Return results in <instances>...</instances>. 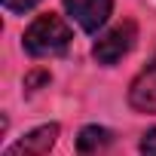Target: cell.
<instances>
[{
    "mask_svg": "<svg viewBox=\"0 0 156 156\" xmlns=\"http://www.w3.org/2000/svg\"><path fill=\"white\" fill-rule=\"evenodd\" d=\"M61 3L86 34H98V28H104L113 12V0H61Z\"/></svg>",
    "mask_w": 156,
    "mask_h": 156,
    "instance_id": "cell-3",
    "label": "cell"
},
{
    "mask_svg": "<svg viewBox=\"0 0 156 156\" xmlns=\"http://www.w3.org/2000/svg\"><path fill=\"white\" fill-rule=\"evenodd\" d=\"M3 3V9L6 12H12V16H25V12H31L40 0H0Z\"/></svg>",
    "mask_w": 156,
    "mask_h": 156,
    "instance_id": "cell-7",
    "label": "cell"
},
{
    "mask_svg": "<svg viewBox=\"0 0 156 156\" xmlns=\"http://www.w3.org/2000/svg\"><path fill=\"white\" fill-rule=\"evenodd\" d=\"M141 156H156V129H150L144 138H141Z\"/></svg>",
    "mask_w": 156,
    "mask_h": 156,
    "instance_id": "cell-8",
    "label": "cell"
},
{
    "mask_svg": "<svg viewBox=\"0 0 156 156\" xmlns=\"http://www.w3.org/2000/svg\"><path fill=\"white\" fill-rule=\"evenodd\" d=\"M135 40H138V25L132 22V19H126L122 25H116V28H110L104 37H98V43L92 46V58L98 61V64H116L122 55H129L132 52V46H135Z\"/></svg>",
    "mask_w": 156,
    "mask_h": 156,
    "instance_id": "cell-2",
    "label": "cell"
},
{
    "mask_svg": "<svg viewBox=\"0 0 156 156\" xmlns=\"http://www.w3.org/2000/svg\"><path fill=\"white\" fill-rule=\"evenodd\" d=\"M129 104L138 113H156V52L129 86Z\"/></svg>",
    "mask_w": 156,
    "mask_h": 156,
    "instance_id": "cell-5",
    "label": "cell"
},
{
    "mask_svg": "<svg viewBox=\"0 0 156 156\" xmlns=\"http://www.w3.org/2000/svg\"><path fill=\"white\" fill-rule=\"evenodd\" d=\"M113 141V132L104 129V126H86L76 138V153L80 156H98L104 147H110Z\"/></svg>",
    "mask_w": 156,
    "mask_h": 156,
    "instance_id": "cell-6",
    "label": "cell"
},
{
    "mask_svg": "<svg viewBox=\"0 0 156 156\" xmlns=\"http://www.w3.org/2000/svg\"><path fill=\"white\" fill-rule=\"evenodd\" d=\"M58 132H61V129H58V122L37 126V129H31L28 135H22L16 144H9L3 156H46V153L55 147Z\"/></svg>",
    "mask_w": 156,
    "mask_h": 156,
    "instance_id": "cell-4",
    "label": "cell"
},
{
    "mask_svg": "<svg viewBox=\"0 0 156 156\" xmlns=\"http://www.w3.org/2000/svg\"><path fill=\"white\" fill-rule=\"evenodd\" d=\"M70 40H73V34H70L67 22L61 16L46 12V16H37L28 25V31L22 37V46L31 58H55V55L67 52Z\"/></svg>",
    "mask_w": 156,
    "mask_h": 156,
    "instance_id": "cell-1",
    "label": "cell"
}]
</instances>
